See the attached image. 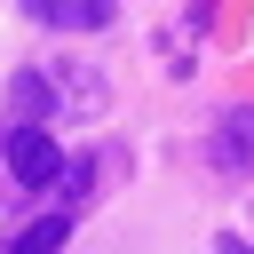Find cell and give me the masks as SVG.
<instances>
[{
	"instance_id": "7",
	"label": "cell",
	"mask_w": 254,
	"mask_h": 254,
	"mask_svg": "<svg viewBox=\"0 0 254 254\" xmlns=\"http://www.w3.org/2000/svg\"><path fill=\"white\" fill-rule=\"evenodd\" d=\"M214 254H254V246H246V238H222V246H214Z\"/></svg>"
},
{
	"instance_id": "4",
	"label": "cell",
	"mask_w": 254,
	"mask_h": 254,
	"mask_svg": "<svg viewBox=\"0 0 254 254\" xmlns=\"http://www.w3.org/2000/svg\"><path fill=\"white\" fill-rule=\"evenodd\" d=\"M214 167L238 175V183L254 175V111H230V119L214 127Z\"/></svg>"
},
{
	"instance_id": "6",
	"label": "cell",
	"mask_w": 254,
	"mask_h": 254,
	"mask_svg": "<svg viewBox=\"0 0 254 254\" xmlns=\"http://www.w3.org/2000/svg\"><path fill=\"white\" fill-rule=\"evenodd\" d=\"M87 183H95V159H64V167H56V183H48V190H56V206H64V214H79V206H87V198H95V190H87Z\"/></svg>"
},
{
	"instance_id": "1",
	"label": "cell",
	"mask_w": 254,
	"mask_h": 254,
	"mask_svg": "<svg viewBox=\"0 0 254 254\" xmlns=\"http://www.w3.org/2000/svg\"><path fill=\"white\" fill-rule=\"evenodd\" d=\"M8 103L24 111V119H95L103 111V79L87 71V64H48V71H24L16 87H8Z\"/></svg>"
},
{
	"instance_id": "5",
	"label": "cell",
	"mask_w": 254,
	"mask_h": 254,
	"mask_svg": "<svg viewBox=\"0 0 254 254\" xmlns=\"http://www.w3.org/2000/svg\"><path fill=\"white\" fill-rule=\"evenodd\" d=\"M64 238H71V214L56 206V214H40L32 230H16V238H8L0 254H64Z\"/></svg>"
},
{
	"instance_id": "2",
	"label": "cell",
	"mask_w": 254,
	"mask_h": 254,
	"mask_svg": "<svg viewBox=\"0 0 254 254\" xmlns=\"http://www.w3.org/2000/svg\"><path fill=\"white\" fill-rule=\"evenodd\" d=\"M56 167H64V143H56L40 119H32V127H8V183H16V190H48Z\"/></svg>"
},
{
	"instance_id": "3",
	"label": "cell",
	"mask_w": 254,
	"mask_h": 254,
	"mask_svg": "<svg viewBox=\"0 0 254 254\" xmlns=\"http://www.w3.org/2000/svg\"><path fill=\"white\" fill-rule=\"evenodd\" d=\"M32 8V24H48V32H103L119 8L111 0H24Z\"/></svg>"
}]
</instances>
